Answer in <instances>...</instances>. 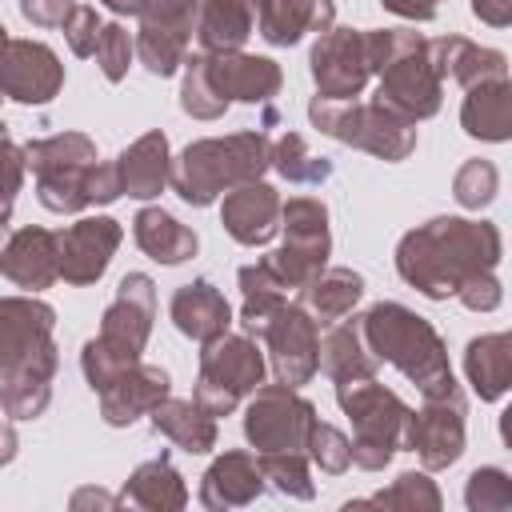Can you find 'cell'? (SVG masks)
I'll return each instance as SVG.
<instances>
[{
    "label": "cell",
    "mask_w": 512,
    "mask_h": 512,
    "mask_svg": "<svg viewBox=\"0 0 512 512\" xmlns=\"http://www.w3.org/2000/svg\"><path fill=\"white\" fill-rule=\"evenodd\" d=\"M500 252H504V240L496 224L464 220V216H436L400 236L396 272L420 296L448 300L460 292L464 280L480 272H496Z\"/></svg>",
    "instance_id": "obj_1"
},
{
    "label": "cell",
    "mask_w": 512,
    "mask_h": 512,
    "mask_svg": "<svg viewBox=\"0 0 512 512\" xmlns=\"http://www.w3.org/2000/svg\"><path fill=\"white\" fill-rule=\"evenodd\" d=\"M360 324H364V340H368L372 356L400 368L420 388V396H456L460 392V384L448 368V348L424 316H416L412 308H404L396 300H380L360 316Z\"/></svg>",
    "instance_id": "obj_2"
},
{
    "label": "cell",
    "mask_w": 512,
    "mask_h": 512,
    "mask_svg": "<svg viewBox=\"0 0 512 512\" xmlns=\"http://www.w3.org/2000/svg\"><path fill=\"white\" fill-rule=\"evenodd\" d=\"M184 80H180V108L192 120H216L228 112V104H268L284 72L268 56H248V52H196L184 56Z\"/></svg>",
    "instance_id": "obj_3"
},
{
    "label": "cell",
    "mask_w": 512,
    "mask_h": 512,
    "mask_svg": "<svg viewBox=\"0 0 512 512\" xmlns=\"http://www.w3.org/2000/svg\"><path fill=\"white\" fill-rule=\"evenodd\" d=\"M272 168V140L264 132H232V136H212V140H192L168 168L172 192L192 204L208 208L216 196L260 180Z\"/></svg>",
    "instance_id": "obj_4"
},
{
    "label": "cell",
    "mask_w": 512,
    "mask_h": 512,
    "mask_svg": "<svg viewBox=\"0 0 512 512\" xmlns=\"http://www.w3.org/2000/svg\"><path fill=\"white\" fill-rule=\"evenodd\" d=\"M372 76H380L376 104L396 112L408 124H420L440 112L444 80L428 56V40L408 28H372L368 32Z\"/></svg>",
    "instance_id": "obj_5"
},
{
    "label": "cell",
    "mask_w": 512,
    "mask_h": 512,
    "mask_svg": "<svg viewBox=\"0 0 512 512\" xmlns=\"http://www.w3.org/2000/svg\"><path fill=\"white\" fill-rule=\"evenodd\" d=\"M336 404L352 420V464L364 472H380L400 448H404V420L408 404L384 388L376 376L360 380H340L336 384Z\"/></svg>",
    "instance_id": "obj_6"
},
{
    "label": "cell",
    "mask_w": 512,
    "mask_h": 512,
    "mask_svg": "<svg viewBox=\"0 0 512 512\" xmlns=\"http://www.w3.org/2000/svg\"><path fill=\"white\" fill-rule=\"evenodd\" d=\"M308 120L324 136H332L340 144H352V148H360V152H368L376 160H388V164L404 160L416 148V124L400 120L396 112H388L376 100L360 104V100H324V96H312L308 100Z\"/></svg>",
    "instance_id": "obj_7"
},
{
    "label": "cell",
    "mask_w": 512,
    "mask_h": 512,
    "mask_svg": "<svg viewBox=\"0 0 512 512\" xmlns=\"http://www.w3.org/2000/svg\"><path fill=\"white\" fill-rule=\"evenodd\" d=\"M24 160L36 176V200L48 212H84L88 204V172L100 160L92 136L84 132H56L44 140L24 144Z\"/></svg>",
    "instance_id": "obj_8"
},
{
    "label": "cell",
    "mask_w": 512,
    "mask_h": 512,
    "mask_svg": "<svg viewBox=\"0 0 512 512\" xmlns=\"http://www.w3.org/2000/svg\"><path fill=\"white\" fill-rule=\"evenodd\" d=\"M268 360L260 352V344L244 332V336H216L204 344L200 352V376H196V404L208 416H228L244 396H252L264 384Z\"/></svg>",
    "instance_id": "obj_9"
},
{
    "label": "cell",
    "mask_w": 512,
    "mask_h": 512,
    "mask_svg": "<svg viewBox=\"0 0 512 512\" xmlns=\"http://www.w3.org/2000/svg\"><path fill=\"white\" fill-rule=\"evenodd\" d=\"M280 228H284V244L264 260L284 288H304L328 264V252H332L324 200L292 196L288 204H280Z\"/></svg>",
    "instance_id": "obj_10"
},
{
    "label": "cell",
    "mask_w": 512,
    "mask_h": 512,
    "mask_svg": "<svg viewBox=\"0 0 512 512\" xmlns=\"http://www.w3.org/2000/svg\"><path fill=\"white\" fill-rule=\"evenodd\" d=\"M316 404L300 396L288 384H260L244 408V436L248 444L264 452H304L308 432L316 424Z\"/></svg>",
    "instance_id": "obj_11"
},
{
    "label": "cell",
    "mask_w": 512,
    "mask_h": 512,
    "mask_svg": "<svg viewBox=\"0 0 512 512\" xmlns=\"http://www.w3.org/2000/svg\"><path fill=\"white\" fill-rule=\"evenodd\" d=\"M52 328H56L52 304H44L36 296H4L0 300V384L12 380L16 372L40 368V364H60Z\"/></svg>",
    "instance_id": "obj_12"
},
{
    "label": "cell",
    "mask_w": 512,
    "mask_h": 512,
    "mask_svg": "<svg viewBox=\"0 0 512 512\" xmlns=\"http://www.w3.org/2000/svg\"><path fill=\"white\" fill-rule=\"evenodd\" d=\"M268 348V364L280 384L300 388L320 372V324L300 304H280L256 332Z\"/></svg>",
    "instance_id": "obj_13"
},
{
    "label": "cell",
    "mask_w": 512,
    "mask_h": 512,
    "mask_svg": "<svg viewBox=\"0 0 512 512\" xmlns=\"http://www.w3.org/2000/svg\"><path fill=\"white\" fill-rule=\"evenodd\" d=\"M316 96L324 100H356L372 80L368 60V32L364 28H328L316 36L308 52Z\"/></svg>",
    "instance_id": "obj_14"
},
{
    "label": "cell",
    "mask_w": 512,
    "mask_h": 512,
    "mask_svg": "<svg viewBox=\"0 0 512 512\" xmlns=\"http://www.w3.org/2000/svg\"><path fill=\"white\" fill-rule=\"evenodd\" d=\"M192 28H196V0H148L132 48L152 76H172L188 56Z\"/></svg>",
    "instance_id": "obj_15"
},
{
    "label": "cell",
    "mask_w": 512,
    "mask_h": 512,
    "mask_svg": "<svg viewBox=\"0 0 512 512\" xmlns=\"http://www.w3.org/2000/svg\"><path fill=\"white\" fill-rule=\"evenodd\" d=\"M464 396H424V408L412 412L404 420V448H412L420 456V464L428 472L448 468L460 460L464 452Z\"/></svg>",
    "instance_id": "obj_16"
},
{
    "label": "cell",
    "mask_w": 512,
    "mask_h": 512,
    "mask_svg": "<svg viewBox=\"0 0 512 512\" xmlns=\"http://www.w3.org/2000/svg\"><path fill=\"white\" fill-rule=\"evenodd\" d=\"M64 88L60 56L40 40H4L0 48V92L16 104H48Z\"/></svg>",
    "instance_id": "obj_17"
},
{
    "label": "cell",
    "mask_w": 512,
    "mask_h": 512,
    "mask_svg": "<svg viewBox=\"0 0 512 512\" xmlns=\"http://www.w3.org/2000/svg\"><path fill=\"white\" fill-rule=\"evenodd\" d=\"M120 240H124V228L112 216H84V220L68 224L64 232H56L60 276L68 284H96L108 272Z\"/></svg>",
    "instance_id": "obj_18"
},
{
    "label": "cell",
    "mask_w": 512,
    "mask_h": 512,
    "mask_svg": "<svg viewBox=\"0 0 512 512\" xmlns=\"http://www.w3.org/2000/svg\"><path fill=\"white\" fill-rule=\"evenodd\" d=\"M280 192L264 180H248L232 192H224V204H220V224L224 232L244 244V248H260L268 244L276 232H280Z\"/></svg>",
    "instance_id": "obj_19"
},
{
    "label": "cell",
    "mask_w": 512,
    "mask_h": 512,
    "mask_svg": "<svg viewBox=\"0 0 512 512\" xmlns=\"http://www.w3.org/2000/svg\"><path fill=\"white\" fill-rule=\"evenodd\" d=\"M152 320H156V284L144 272H128L116 284V296L100 316V336L132 352H144L152 336Z\"/></svg>",
    "instance_id": "obj_20"
},
{
    "label": "cell",
    "mask_w": 512,
    "mask_h": 512,
    "mask_svg": "<svg viewBox=\"0 0 512 512\" xmlns=\"http://www.w3.org/2000/svg\"><path fill=\"white\" fill-rule=\"evenodd\" d=\"M0 276H8L16 288L40 292L60 276V248H56V232L48 228H16L4 244H0Z\"/></svg>",
    "instance_id": "obj_21"
},
{
    "label": "cell",
    "mask_w": 512,
    "mask_h": 512,
    "mask_svg": "<svg viewBox=\"0 0 512 512\" xmlns=\"http://www.w3.org/2000/svg\"><path fill=\"white\" fill-rule=\"evenodd\" d=\"M168 388H172V380H168V372L160 364L136 360L124 376H116L104 392H96L100 396V416L112 428H128L132 420L148 416L152 404H160L168 396Z\"/></svg>",
    "instance_id": "obj_22"
},
{
    "label": "cell",
    "mask_w": 512,
    "mask_h": 512,
    "mask_svg": "<svg viewBox=\"0 0 512 512\" xmlns=\"http://www.w3.org/2000/svg\"><path fill=\"white\" fill-rule=\"evenodd\" d=\"M332 20H336L332 0H252V28L276 48H288L308 32L320 36L332 28Z\"/></svg>",
    "instance_id": "obj_23"
},
{
    "label": "cell",
    "mask_w": 512,
    "mask_h": 512,
    "mask_svg": "<svg viewBox=\"0 0 512 512\" xmlns=\"http://www.w3.org/2000/svg\"><path fill=\"white\" fill-rule=\"evenodd\" d=\"M260 492H264L260 460L248 456V452H240V448L216 456V460L208 464V472L200 476V504L212 508V512L244 508V504H252Z\"/></svg>",
    "instance_id": "obj_24"
},
{
    "label": "cell",
    "mask_w": 512,
    "mask_h": 512,
    "mask_svg": "<svg viewBox=\"0 0 512 512\" xmlns=\"http://www.w3.org/2000/svg\"><path fill=\"white\" fill-rule=\"evenodd\" d=\"M168 312H172V324H176L188 340H196V344H208V340L224 336L228 324H232V308H228L224 292H220L212 280L180 284Z\"/></svg>",
    "instance_id": "obj_25"
},
{
    "label": "cell",
    "mask_w": 512,
    "mask_h": 512,
    "mask_svg": "<svg viewBox=\"0 0 512 512\" xmlns=\"http://www.w3.org/2000/svg\"><path fill=\"white\" fill-rule=\"evenodd\" d=\"M428 56L440 72V80H456L464 88L484 84V80H504L508 76V56L496 48H480L464 36H440L428 40Z\"/></svg>",
    "instance_id": "obj_26"
},
{
    "label": "cell",
    "mask_w": 512,
    "mask_h": 512,
    "mask_svg": "<svg viewBox=\"0 0 512 512\" xmlns=\"http://www.w3.org/2000/svg\"><path fill=\"white\" fill-rule=\"evenodd\" d=\"M116 168H120V188L128 196H136V200L160 196L164 184H168V168H172L168 136L164 132H144L140 140H132L116 156Z\"/></svg>",
    "instance_id": "obj_27"
},
{
    "label": "cell",
    "mask_w": 512,
    "mask_h": 512,
    "mask_svg": "<svg viewBox=\"0 0 512 512\" xmlns=\"http://www.w3.org/2000/svg\"><path fill=\"white\" fill-rule=\"evenodd\" d=\"M460 124L476 140L504 144L512 136V84H508V76L472 84L464 104H460Z\"/></svg>",
    "instance_id": "obj_28"
},
{
    "label": "cell",
    "mask_w": 512,
    "mask_h": 512,
    "mask_svg": "<svg viewBox=\"0 0 512 512\" xmlns=\"http://www.w3.org/2000/svg\"><path fill=\"white\" fill-rule=\"evenodd\" d=\"M300 292V308L316 320V324H336L344 316H352V308L364 296V276L352 268H320Z\"/></svg>",
    "instance_id": "obj_29"
},
{
    "label": "cell",
    "mask_w": 512,
    "mask_h": 512,
    "mask_svg": "<svg viewBox=\"0 0 512 512\" xmlns=\"http://www.w3.org/2000/svg\"><path fill=\"white\" fill-rule=\"evenodd\" d=\"M120 504L132 508H148V512H176L188 504V488L184 476L172 468L168 456H152L144 460L120 488Z\"/></svg>",
    "instance_id": "obj_30"
},
{
    "label": "cell",
    "mask_w": 512,
    "mask_h": 512,
    "mask_svg": "<svg viewBox=\"0 0 512 512\" xmlns=\"http://www.w3.org/2000/svg\"><path fill=\"white\" fill-rule=\"evenodd\" d=\"M376 364H380V360L372 356V348H368V340H364L360 316L332 324L328 336L320 340V368H324V376H328L332 384H340V380H360V376H376Z\"/></svg>",
    "instance_id": "obj_31"
},
{
    "label": "cell",
    "mask_w": 512,
    "mask_h": 512,
    "mask_svg": "<svg viewBox=\"0 0 512 512\" xmlns=\"http://www.w3.org/2000/svg\"><path fill=\"white\" fill-rule=\"evenodd\" d=\"M132 236H136L140 252L160 260V264H184L200 248L196 232L188 224H180L172 212H164V208H140L136 220H132Z\"/></svg>",
    "instance_id": "obj_32"
},
{
    "label": "cell",
    "mask_w": 512,
    "mask_h": 512,
    "mask_svg": "<svg viewBox=\"0 0 512 512\" xmlns=\"http://www.w3.org/2000/svg\"><path fill=\"white\" fill-rule=\"evenodd\" d=\"M152 428L160 436H168L176 448L200 456V452H212L216 448V416H208L196 400H176V396H164L160 404H152Z\"/></svg>",
    "instance_id": "obj_33"
},
{
    "label": "cell",
    "mask_w": 512,
    "mask_h": 512,
    "mask_svg": "<svg viewBox=\"0 0 512 512\" xmlns=\"http://www.w3.org/2000/svg\"><path fill=\"white\" fill-rule=\"evenodd\" d=\"M196 40L204 52H236L252 36V0H196Z\"/></svg>",
    "instance_id": "obj_34"
},
{
    "label": "cell",
    "mask_w": 512,
    "mask_h": 512,
    "mask_svg": "<svg viewBox=\"0 0 512 512\" xmlns=\"http://www.w3.org/2000/svg\"><path fill=\"white\" fill-rule=\"evenodd\" d=\"M464 372H468V384L476 388L480 400H500L508 392V380H512V344H508V336L488 332V336L468 340Z\"/></svg>",
    "instance_id": "obj_35"
},
{
    "label": "cell",
    "mask_w": 512,
    "mask_h": 512,
    "mask_svg": "<svg viewBox=\"0 0 512 512\" xmlns=\"http://www.w3.org/2000/svg\"><path fill=\"white\" fill-rule=\"evenodd\" d=\"M52 376H56V364H40V368L16 372L12 380L0 384V408L12 420H36V416H44V408L52 404Z\"/></svg>",
    "instance_id": "obj_36"
},
{
    "label": "cell",
    "mask_w": 512,
    "mask_h": 512,
    "mask_svg": "<svg viewBox=\"0 0 512 512\" xmlns=\"http://www.w3.org/2000/svg\"><path fill=\"white\" fill-rule=\"evenodd\" d=\"M344 508H392V512H436L440 508V488L424 472H400L392 488L368 496V500H348Z\"/></svg>",
    "instance_id": "obj_37"
},
{
    "label": "cell",
    "mask_w": 512,
    "mask_h": 512,
    "mask_svg": "<svg viewBox=\"0 0 512 512\" xmlns=\"http://www.w3.org/2000/svg\"><path fill=\"white\" fill-rule=\"evenodd\" d=\"M272 168L288 180V184H324L332 176V160L312 156L300 132H284L272 144Z\"/></svg>",
    "instance_id": "obj_38"
},
{
    "label": "cell",
    "mask_w": 512,
    "mask_h": 512,
    "mask_svg": "<svg viewBox=\"0 0 512 512\" xmlns=\"http://www.w3.org/2000/svg\"><path fill=\"white\" fill-rule=\"evenodd\" d=\"M140 360V352L116 344V340H104V336H92L84 348H80V368H84V380L92 392H104L116 376H124L132 364Z\"/></svg>",
    "instance_id": "obj_39"
},
{
    "label": "cell",
    "mask_w": 512,
    "mask_h": 512,
    "mask_svg": "<svg viewBox=\"0 0 512 512\" xmlns=\"http://www.w3.org/2000/svg\"><path fill=\"white\" fill-rule=\"evenodd\" d=\"M260 472H264V484H272L280 496H292V500L316 496V484L308 476V452H264Z\"/></svg>",
    "instance_id": "obj_40"
},
{
    "label": "cell",
    "mask_w": 512,
    "mask_h": 512,
    "mask_svg": "<svg viewBox=\"0 0 512 512\" xmlns=\"http://www.w3.org/2000/svg\"><path fill=\"white\" fill-rule=\"evenodd\" d=\"M496 188H500V172H496L492 160H480V156L476 160H464L460 172L452 176V196H456L460 208H484V204H492Z\"/></svg>",
    "instance_id": "obj_41"
},
{
    "label": "cell",
    "mask_w": 512,
    "mask_h": 512,
    "mask_svg": "<svg viewBox=\"0 0 512 512\" xmlns=\"http://www.w3.org/2000/svg\"><path fill=\"white\" fill-rule=\"evenodd\" d=\"M304 452H308V460H312L320 472H328V476H340V472H348V468H352V448H348V436H344L340 428L324 424V420H316V424H312Z\"/></svg>",
    "instance_id": "obj_42"
},
{
    "label": "cell",
    "mask_w": 512,
    "mask_h": 512,
    "mask_svg": "<svg viewBox=\"0 0 512 512\" xmlns=\"http://www.w3.org/2000/svg\"><path fill=\"white\" fill-rule=\"evenodd\" d=\"M464 504L472 512H504L512 508V480L504 468H476L464 488Z\"/></svg>",
    "instance_id": "obj_43"
},
{
    "label": "cell",
    "mask_w": 512,
    "mask_h": 512,
    "mask_svg": "<svg viewBox=\"0 0 512 512\" xmlns=\"http://www.w3.org/2000/svg\"><path fill=\"white\" fill-rule=\"evenodd\" d=\"M92 56H96L104 80L120 84V80L128 76V60L136 56L128 28H124V24H100V36H96V52H92Z\"/></svg>",
    "instance_id": "obj_44"
},
{
    "label": "cell",
    "mask_w": 512,
    "mask_h": 512,
    "mask_svg": "<svg viewBox=\"0 0 512 512\" xmlns=\"http://www.w3.org/2000/svg\"><path fill=\"white\" fill-rule=\"evenodd\" d=\"M24 172H28V160H24V148L8 136L4 120H0V204H12L20 184H24Z\"/></svg>",
    "instance_id": "obj_45"
},
{
    "label": "cell",
    "mask_w": 512,
    "mask_h": 512,
    "mask_svg": "<svg viewBox=\"0 0 512 512\" xmlns=\"http://www.w3.org/2000/svg\"><path fill=\"white\" fill-rule=\"evenodd\" d=\"M100 16H96V8H88V4H76L68 16H64V40H68V48L76 52V56H92L96 52V36H100Z\"/></svg>",
    "instance_id": "obj_46"
},
{
    "label": "cell",
    "mask_w": 512,
    "mask_h": 512,
    "mask_svg": "<svg viewBox=\"0 0 512 512\" xmlns=\"http://www.w3.org/2000/svg\"><path fill=\"white\" fill-rule=\"evenodd\" d=\"M456 300H460L464 308H472V312H492V308H500L504 292H500L496 272H480V276L464 280V284H460V292H456Z\"/></svg>",
    "instance_id": "obj_47"
},
{
    "label": "cell",
    "mask_w": 512,
    "mask_h": 512,
    "mask_svg": "<svg viewBox=\"0 0 512 512\" xmlns=\"http://www.w3.org/2000/svg\"><path fill=\"white\" fill-rule=\"evenodd\" d=\"M76 0H20V16L36 28H60Z\"/></svg>",
    "instance_id": "obj_48"
},
{
    "label": "cell",
    "mask_w": 512,
    "mask_h": 512,
    "mask_svg": "<svg viewBox=\"0 0 512 512\" xmlns=\"http://www.w3.org/2000/svg\"><path fill=\"white\" fill-rule=\"evenodd\" d=\"M240 292H244V296H264V292L284 296L288 288H284L280 276L268 268V260H256V264H244V268H240Z\"/></svg>",
    "instance_id": "obj_49"
},
{
    "label": "cell",
    "mask_w": 512,
    "mask_h": 512,
    "mask_svg": "<svg viewBox=\"0 0 512 512\" xmlns=\"http://www.w3.org/2000/svg\"><path fill=\"white\" fill-rule=\"evenodd\" d=\"M472 16L484 20L488 28H508L512 24V0H472Z\"/></svg>",
    "instance_id": "obj_50"
},
{
    "label": "cell",
    "mask_w": 512,
    "mask_h": 512,
    "mask_svg": "<svg viewBox=\"0 0 512 512\" xmlns=\"http://www.w3.org/2000/svg\"><path fill=\"white\" fill-rule=\"evenodd\" d=\"M380 4L396 16H404V20H432L444 0H380Z\"/></svg>",
    "instance_id": "obj_51"
},
{
    "label": "cell",
    "mask_w": 512,
    "mask_h": 512,
    "mask_svg": "<svg viewBox=\"0 0 512 512\" xmlns=\"http://www.w3.org/2000/svg\"><path fill=\"white\" fill-rule=\"evenodd\" d=\"M88 504H96V508H116L120 496H108V492H100V488H80V492L72 496V508H88Z\"/></svg>",
    "instance_id": "obj_52"
},
{
    "label": "cell",
    "mask_w": 512,
    "mask_h": 512,
    "mask_svg": "<svg viewBox=\"0 0 512 512\" xmlns=\"http://www.w3.org/2000/svg\"><path fill=\"white\" fill-rule=\"evenodd\" d=\"M16 444H20V440H16V428H12L8 420H0V468H4V464H12Z\"/></svg>",
    "instance_id": "obj_53"
},
{
    "label": "cell",
    "mask_w": 512,
    "mask_h": 512,
    "mask_svg": "<svg viewBox=\"0 0 512 512\" xmlns=\"http://www.w3.org/2000/svg\"><path fill=\"white\" fill-rule=\"evenodd\" d=\"M100 4H104V8H112L116 16H140L148 0H100Z\"/></svg>",
    "instance_id": "obj_54"
},
{
    "label": "cell",
    "mask_w": 512,
    "mask_h": 512,
    "mask_svg": "<svg viewBox=\"0 0 512 512\" xmlns=\"http://www.w3.org/2000/svg\"><path fill=\"white\" fill-rule=\"evenodd\" d=\"M8 216H12V204H0V236H4V228H8Z\"/></svg>",
    "instance_id": "obj_55"
},
{
    "label": "cell",
    "mask_w": 512,
    "mask_h": 512,
    "mask_svg": "<svg viewBox=\"0 0 512 512\" xmlns=\"http://www.w3.org/2000/svg\"><path fill=\"white\" fill-rule=\"evenodd\" d=\"M4 40H8V28H4V24H0V48H4Z\"/></svg>",
    "instance_id": "obj_56"
},
{
    "label": "cell",
    "mask_w": 512,
    "mask_h": 512,
    "mask_svg": "<svg viewBox=\"0 0 512 512\" xmlns=\"http://www.w3.org/2000/svg\"><path fill=\"white\" fill-rule=\"evenodd\" d=\"M0 100H4V92H0Z\"/></svg>",
    "instance_id": "obj_57"
}]
</instances>
